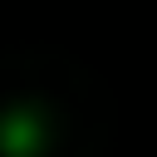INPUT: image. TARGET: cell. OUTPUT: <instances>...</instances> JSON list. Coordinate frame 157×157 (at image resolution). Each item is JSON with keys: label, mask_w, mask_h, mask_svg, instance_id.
Listing matches in <instances>:
<instances>
[{"label": "cell", "mask_w": 157, "mask_h": 157, "mask_svg": "<svg viewBox=\"0 0 157 157\" xmlns=\"http://www.w3.org/2000/svg\"><path fill=\"white\" fill-rule=\"evenodd\" d=\"M34 132H39L34 123L15 118V123H5V137H0V142H5V147H10L15 157H20V152H29V147H34Z\"/></svg>", "instance_id": "6da1fadb"}]
</instances>
